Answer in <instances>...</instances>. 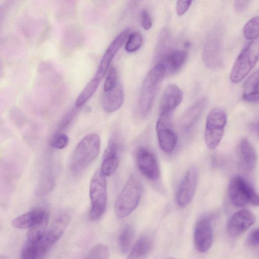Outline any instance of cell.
<instances>
[{"label":"cell","instance_id":"obj_7","mask_svg":"<svg viewBox=\"0 0 259 259\" xmlns=\"http://www.w3.org/2000/svg\"><path fill=\"white\" fill-rule=\"evenodd\" d=\"M220 28L213 30L207 37L203 49L205 65L210 68L219 67L223 61V33Z\"/></svg>","mask_w":259,"mask_h":259},{"label":"cell","instance_id":"obj_17","mask_svg":"<svg viewBox=\"0 0 259 259\" xmlns=\"http://www.w3.org/2000/svg\"><path fill=\"white\" fill-rule=\"evenodd\" d=\"M188 57L187 51L179 49L174 50L167 53L158 63L164 66L166 75H173L179 72L182 68Z\"/></svg>","mask_w":259,"mask_h":259},{"label":"cell","instance_id":"obj_3","mask_svg":"<svg viewBox=\"0 0 259 259\" xmlns=\"http://www.w3.org/2000/svg\"><path fill=\"white\" fill-rule=\"evenodd\" d=\"M143 191V184L140 178L135 175H132L116 199V215L121 219L130 215L138 206Z\"/></svg>","mask_w":259,"mask_h":259},{"label":"cell","instance_id":"obj_10","mask_svg":"<svg viewBox=\"0 0 259 259\" xmlns=\"http://www.w3.org/2000/svg\"><path fill=\"white\" fill-rule=\"evenodd\" d=\"M228 195L232 204L243 207L250 203L256 193L252 186L239 177L233 178L229 184Z\"/></svg>","mask_w":259,"mask_h":259},{"label":"cell","instance_id":"obj_11","mask_svg":"<svg viewBox=\"0 0 259 259\" xmlns=\"http://www.w3.org/2000/svg\"><path fill=\"white\" fill-rule=\"evenodd\" d=\"M136 164L139 171L147 179L156 181L160 177V169L154 154L147 147L141 146L136 153Z\"/></svg>","mask_w":259,"mask_h":259},{"label":"cell","instance_id":"obj_37","mask_svg":"<svg viewBox=\"0 0 259 259\" xmlns=\"http://www.w3.org/2000/svg\"><path fill=\"white\" fill-rule=\"evenodd\" d=\"M250 1H235L234 2V8L235 10L238 13L244 12L248 6Z\"/></svg>","mask_w":259,"mask_h":259},{"label":"cell","instance_id":"obj_22","mask_svg":"<svg viewBox=\"0 0 259 259\" xmlns=\"http://www.w3.org/2000/svg\"><path fill=\"white\" fill-rule=\"evenodd\" d=\"M50 247L42 238L36 242L27 241L21 252V259H44Z\"/></svg>","mask_w":259,"mask_h":259},{"label":"cell","instance_id":"obj_32","mask_svg":"<svg viewBox=\"0 0 259 259\" xmlns=\"http://www.w3.org/2000/svg\"><path fill=\"white\" fill-rule=\"evenodd\" d=\"M109 250L106 246L97 244L89 251L85 259H109Z\"/></svg>","mask_w":259,"mask_h":259},{"label":"cell","instance_id":"obj_26","mask_svg":"<svg viewBox=\"0 0 259 259\" xmlns=\"http://www.w3.org/2000/svg\"><path fill=\"white\" fill-rule=\"evenodd\" d=\"M49 219V213L41 220L28 229L27 233V241L36 242L40 240L45 235Z\"/></svg>","mask_w":259,"mask_h":259},{"label":"cell","instance_id":"obj_30","mask_svg":"<svg viewBox=\"0 0 259 259\" xmlns=\"http://www.w3.org/2000/svg\"><path fill=\"white\" fill-rule=\"evenodd\" d=\"M245 38L250 40L256 39L259 37V16L249 20L243 30Z\"/></svg>","mask_w":259,"mask_h":259},{"label":"cell","instance_id":"obj_36","mask_svg":"<svg viewBox=\"0 0 259 259\" xmlns=\"http://www.w3.org/2000/svg\"><path fill=\"white\" fill-rule=\"evenodd\" d=\"M141 14L142 18V25L143 28L145 30H149L152 26V22L148 12L146 10L143 9L141 11Z\"/></svg>","mask_w":259,"mask_h":259},{"label":"cell","instance_id":"obj_38","mask_svg":"<svg viewBox=\"0 0 259 259\" xmlns=\"http://www.w3.org/2000/svg\"><path fill=\"white\" fill-rule=\"evenodd\" d=\"M248 241L251 245H259V228L250 233Z\"/></svg>","mask_w":259,"mask_h":259},{"label":"cell","instance_id":"obj_20","mask_svg":"<svg viewBox=\"0 0 259 259\" xmlns=\"http://www.w3.org/2000/svg\"><path fill=\"white\" fill-rule=\"evenodd\" d=\"M123 100L124 92L122 87L117 82L112 89L104 92L102 99V107L107 112H113L121 106Z\"/></svg>","mask_w":259,"mask_h":259},{"label":"cell","instance_id":"obj_28","mask_svg":"<svg viewBox=\"0 0 259 259\" xmlns=\"http://www.w3.org/2000/svg\"><path fill=\"white\" fill-rule=\"evenodd\" d=\"M134 229L130 225L124 226L119 235L118 246L120 251L126 253L130 248L134 238Z\"/></svg>","mask_w":259,"mask_h":259},{"label":"cell","instance_id":"obj_9","mask_svg":"<svg viewBox=\"0 0 259 259\" xmlns=\"http://www.w3.org/2000/svg\"><path fill=\"white\" fill-rule=\"evenodd\" d=\"M123 147V140L119 133L111 137L103 155L101 170L106 176H110L115 171L119 163V157Z\"/></svg>","mask_w":259,"mask_h":259},{"label":"cell","instance_id":"obj_41","mask_svg":"<svg viewBox=\"0 0 259 259\" xmlns=\"http://www.w3.org/2000/svg\"><path fill=\"white\" fill-rule=\"evenodd\" d=\"M166 259H176V258H174V257H168V258H167Z\"/></svg>","mask_w":259,"mask_h":259},{"label":"cell","instance_id":"obj_31","mask_svg":"<svg viewBox=\"0 0 259 259\" xmlns=\"http://www.w3.org/2000/svg\"><path fill=\"white\" fill-rule=\"evenodd\" d=\"M143 39L141 34L138 32H133L129 34L125 45V50L133 53L138 50L142 46Z\"/></svg>","mask_w":259,"mask_h":259},{"label":"cell","instance_id":"obj_8","mask_svg":"<svg viewBox=\"0 0 259 259\" xmlns=\"http://www.w3.org/2000/svg\"><path fill=\"white\" fill-rule=\"evenodd\" d=\"M172 114H159L156 130L160 148L166 153H172L177 143V135L174 130Z\"/></svg>","mask_w":259,"mask_h":259},{"label":"cell","instance_id":"obj_4","mask_svg":"<svg viewBox=\"0 0 259 259\" xmlns=\"http://www.w3.org/2000/svg\"><path fill=\"white\" fill-rule=\"evenodd\" d=\"M90 197L91 203L90 218L93 221H96L104 213L107 200L106 176L101 169L97 170L92 177Z\"/></svg>","mask_w":259,"mask_h":259},{"label":"cell","instance_id":"obj_23","mask_svg":"<svg viewBox=\"0 0 259 259\" xmlns=\"http://www.w3.org/2000/svg\"><path fill=\"white\" fill-rule=\"evenodd\" d=\"M240 153L243 168L246 171H251L255 166L257 155L254 148L247 139H243L241 141Z\"/></svg>","mask_w":259,"mask_h":259},{"label":"cell","instance_id":"obj_12","mask_svg":"<svg viewBox=\"0 0 259 259\" xmlns=\"http://www.w3.org/2000/svg\"><path fill=\"white\" fill-rule=\"evenodd\" d=\"M197 185V171L190 167L181 180L176 195L177 203L180 207L187 206L194 196Z\"/></svg>","mask_w":259,"mask_h":259},{"label":"cell","instance_id":"obj_24","mask_svg":"<svg viewBox=\"0 0 259 259\" xmlns=\"http://www.w3.org/2000/svg\"><path fill=\"white\" fill-rule=\"evenodd\" d=\"M152 245L150 236L144 235L134 243L126 259H146Z\"/></svg>","mask_w":259,"mask_h":259},{"label":"cell","instance_id":"obj_15","mask_svg":"<svg viewBox=\"0 0 259 259\" xmlns=\"http://www.w3.org/2000/svg\"><path fill=\"white\" fill-rule=\"evenodd\" d=\"M255 217L249 210L241 209L235 213L229 220L227 230L230 235L236 237L247 229L255 222Z\"/></svg>","mask_w":259,"mask_h":259},{"label":"cell","instance_id":"obj_40","mask_svg":"<svg viewBox=\"0 0 259 259\" xmlns=\"http://www.w3.org/2000/svg\"><path fill=\"white\" fill-rule=\"evenodd\" d=\"M252 128L255 134L259 137V120L252 125Z\"/></svg>","mask_w":259,"mask_h":259},{"label":"cell","instance_id":"obj_14","mask_svg":"<svg viewBox=\"0 0 259 259\" xmlns=\"http://www.w3.org/2000/svg\"><path fill=\"white\" fill-rule=\"evenodd\" d=\"M130 31V29L123 30L109 45L101 60L95 77L101 80L104 76L114 56L128 37Z\"/></svg>","mask_w":259,"mask_h":259},{"label":"cell","instance_id":"obj_29","mask_svg":"<svg viewBox=\"0 0 259 259\" xmlns=\"http://www.w3.org/2000/svg\"><path fill=\"white\" fill-rule=\"evenodd\" d=\"M169 45V32L166 29H164L160 33L155 48V58L156 60L160 61L170 51Z\"/></svg>","mask_w":259,"mask_h":259},{"label":"cell","instance_id":"obj_25","mask_svg":"<svg viewBox=\"0 0 259 259\" xmlns=\"http://www.w3.org/2000/svg\"><path fill=\"white\" fill-rule=\"evenodd\" d=\"M242 97L245 101L248 102L259 101V70L253 72L246 79Z\"/></svg>","mask_w":259,"mask_h":259},{"label":"cell","instance_id":"obj_16","mask_svg":"<svg viewBox=\"0 0 259 259\" xmlns=\"http://www.w3.org/2000/svg\"><path fill=\"white\" fill-rule=\"evenodd\" d=\"M207 102L206 98H202L185 112L180 123L181 128L184 132L187 133L192 130L204 110Z\"/></svg>","mask_w":259,"mask_h":259},{"label":"cell","instance_id":"obj_19","mask_svg":"<svg viewBox=\"0 0 259 259\" xmlns=\"http://www.w3.org/2000/svg\"><path fill=\"white\" fill-rule=\"evenodd\" d=\"M70 218L71 213L69 211L62 212L54 220L46 231L43 238L51 247L62 236Z\"/></svg>","mask_w":259,"mask_h":259},{"label":"cell","instance_id":"obj_2","mask_svg":"<svg viewBox=\"0 0 259 259\" xmlns=\"http://www.w3.org/2000/svg\"><path fill=\"white\" fill-rule=\"evenodd\" d=\"M100 145L98 135L91 133L84 136L72 154L70 161L71 171L79 173L91 164L99 153Z\"/></svg>","mask_w":259,"mask_h":259},{"label":"cell","instance_id":"obj_33","mask_svg":"<svg viewBox=\"0 0 259 259\" xmlns=\"http://www.w3.org/2000/svg\"><path fill=\"white\" fill-rule=\"evenodd\" d=\"M117 82V73L116 70L113 66H112L109 69L104 83L103 89L104 92H108L112 89Z\"/></svg>","mask_w":259,"mask_h":259},{"label":"cell","instance_id":"obj_13","mask_svg":"<svg viewBox=\"0 0 259 259\" xmlns=\"http://www.w3.org/2000/svg\"><path fill=\"white\" fill-rule=\"evenodd\" d=\"M213 235L211 220L209 217L204 216L196 223L194 232V244L200 252L207 251L212 243Z\"/></svg>","mask_w":259,"mask_h":259},{"label":"cell","instance_id":"obj_39","mask_svg":"<svg viewBox=\"0 0 259 259\" xmlns=\"http://www.w3.org/2000/svg\"><path fill=\"white\" fill-rule=\"evenodd\" d=\"M250 203L255 206H259V194L257 193L251 200Z\"/></svg>","mask_w":259,"mask_h":259},{"label":"cell","instance_id":"obj_21","mask_svg":"<svg viewBox=\"0 0 259 259\" xmlns=\"http://www.w3.org/2000/svg\"><path fill=\"white\" fill-rule=\"evenodd\" d=\"M48 212L41 209H36L24 213L14 219L12 226L16 229H29L41 220Z\"/></svg>","mask_w":259,"mask_h":259},{"label":"cell","instance_id":"obj_34","mask_svg":"<svg viewBox=\"0 0 259 259\" xmlns=\"http://www.w3.org/2000/svg\"><path fill=\"white\" fill-rule=\"evenodd\" d=\"M68 137L63 133H57L55 135L51 142V146L57 149H62L68 144Z\"/></svg>","mask_w":259,"mask_h":259},{"label":"cell","instance_id":"obj_27","mask_svg":"<svg viewBox=\"0 0 259 259\" xmlns=\"http://www.w3.org/2000/svg\"><path fill=\"white\" fill-rule=\"evenodd\" d=\"M100 81V79L94 76L77 97L75 106L79 108L85 103L96 91Z\"/></svg>","mask_w":259,"mask_h":259},{"label":"cell","instance_id":"obj_5","mask_svg":"<svg viewBox=\"0 0 259 259\" xmlns=\"http://www.w3.org/2000/svg\"><path fill=\"white\" fill-rule=\"evenodd\" d=\"M259 59V41L248 43L240 53L232 68L230 79L236 83L240 82L254 67Z\"/></svg>","mask_w":259,"mask_h":259},{"label":"cell","instance_id":"obj_1","mask_svg":"<svg viewBox=\"0 0 259 259\" xmlns=\"http://www.w3.org/2000/svg\"><path fill=\"white\" fill-rule=\"evenodd\" d=\"M166 75L164 66L158 63L144 78L139 99V111L144 117L150 112L154 100Z\"/></svg>","mask_w":259,"mask_h":259},{"label":"cell","instance_id":"obj_35","mask_svg":"<svg viewBox=\"0 0 259 259\" xmlns=\"http://www.w3.org/2000/svg\"><path fill=\"white\" fill-rule=\"evenodd\" d=\"M192 2V1L189 0H180L177 1L176 7V11L177 15L181 16L184 14L188 10Z\"/></svg>","mask_w":259,"mask_h":259},{"label":"cell","instance_id":"obj_6","mask_svg":"<svg viewBox=\"0 0 259 259\" xmlns=\"http://www.w3.org/2000/svg\"><path fill=\"white\" fill-rule=\"evenodd\" d=\"M227 123L226 112L220 108H214L208 113L205 122L204 141L210 149L216 148L220 144Z\"/></svg>","mask_w":259,"mask_h":259},{"label":"cell","instance_id":"obj_18","mask_svg":"<svg viewBox=\"0 0 259 259\" xmlns=\"http://www.w3.org/2000/svg\"><path fill=\"white\" fill-rule=\"evenodd\" d=\"M183 98L181 90L175 84L167 86L162 94L160 106V114H172Z\"/></svg>","mask_w":259,"mask_h":259}]
</instances>
